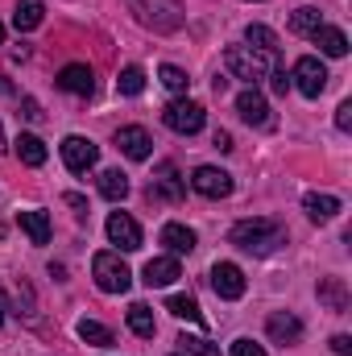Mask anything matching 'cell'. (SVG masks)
Listing matches in <instances>:
<instances>
[{
  "label": "cell",
  "instance_id": "6da1fadb",
  "mask_svg": "<svg viewBox=\"0 0 352 356\" xmlns=\"http://www.w3.org/2000/svg\"><path fill=\"white\" fill-rule=\"evenodd\" d=\"M228 241L241 249V253H253V257H269L278 245H286V228L278 220H241Z\"/></svg>",
  "mask_w": 352,
  "mask_h": 356
},
{
  "label": "cell",
  "instance_id": "7a4b0ae2",
  "mask_svg": "<svg viewBox=\"0 0 352 356\" xmlns=\"http://www.w3.org/2000/svg\"><path fill=\"white\" fill-rule=\"evenodd\" d=\"M269 63H273V54H262L253 46H228L224 50V67L232 71V79H245V83L265 79L269 75Z\"/></svg>",
  "mask_w": 352,
  "mask_h": 356
},
{
  "label": "cell",
  "instance_id": "3957f363",
  "mask_svg": "<svg viewBox=\"0 0 352 356\" xmlns=\"http://www.w3.org/2000/svg\"><path fill=\"white\" fill-rule=\"evenodd\" d=\"M91 277H95V286L104 294H125L133 286V273H129V266L116 253H95L91 257Z\"/></svg>",
  "mask_w": 352,
  "mask_h": 356
},
{
  "label": "cell",
  "instance_id": "277c9868",
  "mask_svg": "<svg viewBox=\"0 0 352 356\" xmlns=\"http://www.w3.org/2000/svg\"><path fill=\"white\" fill-rule=\"evenodd\" d=\"M137 17L154 33H175V29H182V21H186L178 0H137Z\"/></svg>",
  "mask_w": 352,
  "mask_h": 356
},
{
  "label": "cell",
  "instance_id": "5b68a950",
  "mask_svg": "<svg viewBox=\"0 0 352 356\" xmlns=\"http://www.w3.org/2000/svg\"><path fill=\"white\" fill-rule=\"evenodd\" d=\"M162 120H166V129H175V133H182V137H191V133L203 129L207 112H203V104H195V99H170V104L162 108Z\"/></svg>",
  "mask_w": 352,
  "mask_h": 356
},
{
  "label": "cell",
  "instance_id": "8992f818",
  "mask_svg": "<svg viewBox=\"0 0 352 356\" xmlns=\"http://www.w3.org/2000/svg\"><path fill=\"white\" fill-rule=\"evenodd\" d=\"M290 79H294V88L303 91L307 99H319L323 95V88H328V67L319 63V58H298L294 63V71H290Z\"/></svg>",
  "mask_w": 352,
  "mask_h": 356
},
{
  "label": "cell",
  "instance_id": "52a82bcc",
  "mask_svg": "<svg viewBox=\"0 0 352 356\" xmlns=\"http://www.w3.org/2000/svg\"><path fill=\"white\" fill-rule=\"evenodd\" d=\"M191 186H195L203 199H228V195H232V175L220 170V166H195Z\"/></svg>",
  "mask_w": 352,
  "mask_h": 356
},
{
  "label": "cell",
  "instance_id": "ba28073f",
  "mask_svg": "<svg viewBox=\"0 0 352 356\" xmlns=\"http://www.w3.org/2000/svg\"><path fill=\"white\" fill-rule=\"evenodd\" d=\"M116 149L125 158H133V162H145L154 154V137L141 124H125V129H116Z\"/></svg>",
  "mask_w": 352,
  "mask_h": 356
},
{
  "label": "cell",
  "instance_id": "9c48e42d",
  "mask_svg": "<svg viewBox=\"0 0 352 356\" xmlns=\"http://www.w3.org/2000/svg\"><path fill=\"white\" fill-rule=\"evenodd\" d=\"M108 241H112L116 249H125V253H137V249H141V228H137V220L125 216V211H112V216H108Z\"/></svg>",
  "mask_w": 352,
  "mask_h": 356
},
{
  "label": "cell",
  "instance_id": "30bf717a",
  "mask_svg": "<svg viewBox=\"0 0 352 356\" xmlns=\"http://www.w3.org/2000/svg\"><path fill=\"white\" fill-rule=\"evenodd\" d=\"M63 162H67V170H75V175H88L91 166L99 162V149L91 145L88 137H75V133H71V137L63 141Z\"/></svg>",
  "mask_w": 352,
  "mask_h": 356
},
{
  "label": "cell",
  "instance_id": "8fae6325",
  "mask_svg": "<svg viewBox=\"0 0 352 356\" xmlns=\"http://www.w3.org/2000/svg\"><path fill=\"white\" fill-rule=\"evenodd\" d=\"M211 290H216L220 298L237 302V298L245 294V273H241V266H232V261H216V266H211Z\"/></svg>",
  "mask_w": 352,
  "mask_h": 356
},
{
  "label": "cell",
  "instance_id": "7c38bea8",
  "mask_svg": "<svg viewBox=\"0 0 352 356\" xmlns=\"http://www.w3.org/2000/svg\"><path fill=\"white\" fill-rule=\"evenodd\" d=\"M265 332H269L273 344H298V340H303V323H298V315H290V311H273V315L265 319Z\"/></svg>",
  "mask_w": 352,
  "mask_h": 356
},
{
  "label": "cell",
  "instance_id": "4fadbf2b",
  "mask_svg": "<svg viewBox=\"0 0 352 356\" xmlns=\"http://www.w3.org/2000/svg\"><path fill=\"white\" fill-rule=\"evenodd\" d=\"M54 83L63 91H71V95H79V99H88L91 91H95V75H91V67H83V63H71V67L58 71Z\"/></svg>",
  "mask_w": 352,
  "mask_h": 356
},
{
  "label": "cell",
  "instance_id": "5bb4252c",
  "mask_svg": "<svg viewBox=\"0 0 352 356\" xmlns=\"http://www.w3.org/2000/svg\"><path fill=\"white\" fill-rule=\"evenodd\" d=\"M237 112H241V120H249V124H257V129L269 124V104H265V95L257 88H249V91L237 95Z\"/></svg>",
  "mask_w": 352,
  "mask_h": 356
},
{
  "label": "cell",
  "instance_id": "9a60e30c",
  "mask_svg": "<svg viewBox=\"0 0 352 356\" xmlns=\"http://www.w3.org/2000/svg\"><path fill=\"white\" fill-rule=\"evenodd\" d=\"M150 199H182V178H178V166L175 162H162L158 166V178L150 182Z\"/></svg>",
  "mask_w": 352,
  "mask_h": 356
},
{
  "label": "cell",
  "instance_id": "2e32d148",
  "mask_svg": "<svg viewBox=\"0 0 352 356\" xmlns=\"http://www.w3.org/2000/svg\"><path fill=\"white\" fill-rule=\"evenodd\" d=\"M17 224L25 228V236H29L33 245H50V216H46V211H38V207L17 211Z\"/></svg>",
  "mask_w": 352,
  "mask_h": 356
},
{
  "label": "cell",
  "instance_id": "e0dca14e",
  "mask_svg": "<svg viewBox=\"0 0 352 356\" xmlns=\"http://www.w3.org/2000/svg\"><path fill=\"white\" fill-rule=\"evenodd\" d=\"M182 277V269H178L175 257H154V261H145V286L154 290V286H170Z\"/></svg>",
  "mask_w": 352,
  "mask_h": 356
},
{
  "label": "cell",
  "instance_id": "ac0fdd59",
  "mask_svg": "<svg viewBox=\"0 0 352 356\" xmlns=\"http://www.w3.org/2000/svg\"><path fill=\"white\" fill-rule=\"evenodd\" d=\"M311 42H315V46H319L328 58H344V54H349V38H344L340 29H332V25H319Z\"/></svg>",
  "mask_w": 352,
  "mask_h": 356
},
{
  "label": "cell",
  "instance_id": "d6986e66",
  "mask_svg": "<svg viewBox=\"0 0 352 356\" xmlns=\"http://www.w3.org/2000/svg\"><path fill=\"white\" fill-rule=\"evenodd\" d=\"M303 207H307V216H311V220L328 224V220H336V211H340V199H336V195H319V191H311V195L303 199Z\"/></svg>",
  "mask_w": 352,
  "mask_h": 356
},
{
  "label": "cell",
  "instance_id": "ffe728a7",
  "mask_svg": "<svg viewBox=\"0 0 352 356\" xmlns=\"http://www.w3.org/2000/svg\"><path fill=\"white\" fill-rule=\"evenodd\" d=\"M13 149H17V158H21L25 166H42V162H46V141L33 137V133H21V137L13 141Z\"/></svg>",
  "mask_w": 352,
  "mask_h": 356
},
{
  "label": "cell",
  "instance_id": "44dd1931",
  "mask_svg": "<svg viewBox=\"0 0 352 356\" xmlns=\"http://www.w3.org/2000/svg\"><path fill=\"white\" fill-rule=\"evenodd\" d=\"M162 245H166L175 257H182V253L195 249V232H191L186 224H166V228H162Z\"/></svg>",
  "mask_w": 352,
  "mask_h": 356
},
{
  "label": "cell",
  "instance_id": "7402d4cb",
  "mask_svg": "<svg viewBox=\"0 0 352 356\" xmlns=\"http://www.w3.org/2000/svg\"><path fill=\"white\" fill-rule=\"evenodd\" d=\"M319 25H323V17H319V8H311V4H303V8L290 13V33H298V38H315Z\"/></svg>",
  "mask_w": 352,
  "mask_h": 356
},
{
  "label": "cell",
  "instance_id": "603a6c76",
  "mask_svg": "<svg viewBox=\"0 0 352 356\" xmlns=\"http://www.w3.org/2000/svg\"><path fill=\"white\" fill-rule=\"evenodd\" d=\"M46 17V4L42 0H17V13H13V25L25 33V29H38Z\"/></svg>",
  "mask_w": 352,
  "mask_h": 356
},
{
  "label": "cell",
  "instance_id": "cb8c5ba5",
  "mask_svg": "<svg viewBox=\"0 0 352 356\" xmlns=\"http://www.w3.org/2000/svg\"><path fill=\"white\" fill-rule=\"evenodd\" d=\"M319 298H323L336 315H340V311H349V290H344V282H340V277H323V282H319Z\"/></svg>",
  "mask_w": 352,
  "mask_h": 356
},
{
  "label": "cell",
  "instance_id": "d4e9b609",
  "mask_svg": "<svg viewBox=\"0 0 352 356\" xmlns=\"http://www.w3.org/2000/svg\"><path fill=\"white\" fill-rule=\"evenodd\" d=\"M129 327H133L141 340H154V332H158V323H154V311H150L145 302H133V307H129Z\"/></svg>",
  "mask_w": 352,
  "mask_h": 356
},
{
  "label": "cell",
  "instance_id": "484cf974",
  "mask_svg": "<svg viewBox=\"0 0 352 356\" xmlns=\"http://www.w3.org/2000/svg\"><path fill=\"white\" fill-rule=\"evenodd\" d=\"M99 195L112 199V203H120V199L129 195V178L120 175V170H104V175H99Z\"/></svg>",
  "mask_w": 352,
  "mask_h": 356
},
{
  "label": "cell",
  "instance_id": "4316f807",
  "mask_svg": "<svg viewBox=\"0 0 352 356\" xmlns=\"http://www.w3.org/2000/svg\"><path fill=\"white\" fill-rule=\"evenodd\" d=\"M75 332H79L83 344H95V348H108V344H112V332H108L104 323H95V319H79Z\"/></svg>",
  "mask_w": 352,
  "mask_h": 356
},
{
  "label": "cell",
  "instance_id": "83f0119b",
  "mask_svg": "<svg viewBox=\"0 0 352 356\" xmlns=\"http://www.w3.org/2000/svg\"><path fill=\"white\" fill-rule=\"evenodd\" d=\"M245 42H249L253 50H262V54H278V33L265 29V25H249V29H245Z\"/></svg>",
  "mask_w": 352,
  "mask_h": 356
},
{
  "label": "cell",
  "instance_id": "f1b7e54d",
  "mask_svg": "<svg viewBox=\"0 0 352 356\" xmlns=\"http://www.w3.org/2000/svg\"><path fill=\"white\" fill-rule=\"evenodd\" d=\"M166 311H170V315H178V319L203 323V315H199V302H195L191 294H175V298H166Z\"/></svg>",
  "mask_w": 352,
  "mask_h": 356
},
{
  "label": "cell",
  "instance_id": "f546056e",
  "mask_svg": "<svg viewBox=\"0 0 352 356\" xmlns=\"http://www.w3.org/2000/svg\"><path fill=\"white\" fill-rule=\"evenodd\" d=\"M175 344H178V353H182V356H220V348H216V344H207L203 336H186V332H182Z\"/></svg>",
  "mask_w": 352,
  "mask_h": 356
},
{
  "label": "cell",
  "instance_id": "4dcf8cb0",
  "mask_svg": "<svg viewBox=\"0 0 352 356\" xmlns=\"http://www.w3.org/2000/svg\"><path fill=\"white\" fill-rule=\"evenodd\" d=\"M116 88H120V95H141L145 91V71L141 67H125L120 79H116Z\"/></svg>",
  "mask_w": 352,
  "mask_h": 356
},
{
  "label": "cell",
  "instance_id": "1f68e13d",
  "mask_svg": "<svg viewBox=\"0 0 352 356\" xmlns=\"http://www.w3.org/2000/svg\"><path fill=\"white\" fill-rule=\"evenodd\" d=\"M158 79H162V83H166L170 91H186V83H191L182 67H162V71H158Z\"/></svg>",
  "mask_w": 352,
  "mask_h": 356
},
{
  "label": "cell",
  "instance_id": "d6a6232c",
  "mask_svg": "<svg viewBox=\"0 0 352 356\" xmlns=\"http://www.w3.org/2000/svg\"><path fill=\"white\" fill-rule=\"evenodd\" d=\"M232 356H265V348L253 340H232Z\"/></svg>",
  "mask_w": 352,
  "mask_h": 356
},
{
  "label": "cell",
  "instance_id": "836d02e7",
  "mask_svg": "<svg viewBox=\"0 0 352 356\" xmlns=\"http://www.w3.org/2000/svg\"><path fill=\"white\" fill-rule=\"evenodd\" d=\"M336 129H340V133H349V129H352V104H349V99L336 108Z\"/></svg>",
  "mask_w": 352,
  "mask_h": 356
},
{
  "label": "cell",
  "instance_id": "e575fe53",
  "mask_svg": "<svg viewBox=\"0 0 352 356\" xmlns=\"http://www.w3.org/2000/svg\"><path fill=\"white\" fill-rule=\"evenodd\" d=\"M269 88L278 91V95H286L290 91V75L286 71H269Z\"/></svg>",
  "mask_w": 352,
  "mask_h": 356
},
{
  "label": "cell",
  "instance_id": "d590c367",
  "mask_svg": "<svg viewBox=\"0 0 352 356\" xmlns=\"http://www.w3.org/2000/svg\"><path fill=\"white\" fill-rule=\"evenodd\" d=\"M21 108H25V112H21V116H25V120H42V116H46V112H42V104H38V99H21Z\"/></svg>",
  "mask_w": 352,
  "mask_h": 356
},
{
  "label": "cell",
  "instance_id": "8d00e7d4",
  "mask_svg": "<svg viewBox=\"0 0 352 356\" xmlns=\"http://www.w3.org/2000/svg\"><path fill=\"white\" fill-rule=\"evenodd\" d=\"M332 353L336 356H352V336H332Z\"/></svg>",
  "mask_w": 352,
  "mask_h": 356
},
{
  "label": "cell",
  "instance_id": "74e56055",
  "mask_svg": "<svg viewBox=\"0 0 352 356\" xmlns=\"http://www.w3.org/2000/svg\"><path fill=\"white\" fill-rule=\"evenodd\" d=\"M67 203H71V207H75L79 216H88V199H83V195H75V191H67Z\"/></svg>",
  "mask_w": 352,
  "mask_h": 356
},
{
  "label": "cell",
  "instance_id": "f35d334b",
  "mask_svg": "<svg viewBox=\"0 0 352 356\" xmlns=\"http://www.w3.org/2000/svg\"><path fill=\"white\" fill-rule=\"evenodd\" d=\"M216 149H224V154H228V149H232V137H228V133H224V129H216Z\"/></svg>",
  "mask_w": 352,
  "mask_h": 356
},
{
  "label": "cell",
  "instance_id": "ab89813d",
  "mask_svg": "<svg viewBox=\"0 0 352 356\" xmlns=\"http://www.w3.org/2000/svg\"><path fill=\"white\" fill-rule=\"evenodd\" d=\"M0 91H13V88H8V83H4V79H0Z\"/></svg>",
  "mask_w": 352,
  "mask_h": 356
},
{
  "label": "cell",
  "instance_id": "60d3db41",
  "mask_svg": "<svg viewBox=\"0 0 352 356\" xmlns=\"http://www.w3.org/2000/svg\"><path fill=\"white\" fill-rule=\"evenodd\" d=\"M0 46H4V25H0Z\"/></svg>",
  "mask_w": 352,
  "mask_h": 356
},
{
  "label": "cell",
  "instance_id": "b9f144b4",
  "mask_svg": "<svg viewBox=\"0 0 352 356\" xmlns=\"http://www.w3.org/2000/svg\"><path fill=\"white\" fill-rule=\"evenodd\" d=\"M0 149H4V129H0Z\"/></svg>",
  "mask_w": 352,
  "mask_h": 356
},
{
  "label": "cell",
  "instance_id": "7bdbcfd3",
  "mask_svg": "<svg viewBox=\"0 0 352 356\" xmlns=\"http://www.w3.org/2000/svg\"><path fill=\"white\" fill-rule=\"evenodd\" d=\"M0 323H4V307H0Z\"/></svg>",
  "mask_w": 352,
  "mask_h": 356
}]
</instances>
